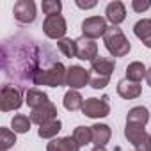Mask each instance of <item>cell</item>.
<instances>
[{"instance_id":"1","label":"cell","mask_w":151,"mask_h":151,"mask_svg":"<svg viewBox=\"0 0 151 151\" xmlns=\"http://www.w3.org/2000/svg\"><path fill=\"white\" fill-rule=\"evenodd\" d=\"M55 62L59 60H55L53 50L27 34H16L2 43L4 77L20 87L34 84L36 75Z\"/></svg>"},{"instance_id":"2","label":"cell","mask_w":151,"mask_h":151,"mask_svg":"<svg viewBox=\"0 0 151 151\" xmlns=\"http://www.w3.org/2000/svg\"><path fill=\"white\" fill-rule=\"evenodd\" d=\"M103 43L112 57H124V55H128V52L132 48V45H130L128 37L123 34V30L114 25L107 29V32L103 36Z\"/></svg>"},{"instance_id":"3","label":"cell","mask_w":151,"mask_h":151,"mask_svg":"<svg viewBox=\"0 0 151 151\" xmlns=\"http://www.w3.org/2000/svg\"><path fill=\"white\" fill-rule=\"evenodd\" d=\"M66 75L68 69L64 68L62 62H55L53 66L41 69L36 78H34V86H48V87H60L66 86Z\"/></svg>"},{"instance_id":"4","label":"cell","mask_w":151,"mask_h":151,"mask_svg":"<svg viewBox=\"0 0 151 151\" xmlns=\"http://www.w3.org/2000/svg\"><path fill=\"white\" fill-rule=\"evenodd\" d=\"M23 103V94L20 87H14L11 84H4L0 89V110L9 112V110H18Z\"/></svg>"},{"instance_id":"5","label":"cell","mask_w":151,"mask_h":151,"mask_svg":"<svg viewBox=\"0 0 151 151\" xmlns=\"http://www.w3.org/2000/svg\"><path fill=\"white\" fill-rule=\"evenodd\" d=\"M109 98L103 96L101 100L100 98H87L84 101V107H82V112L84 116L91 117V119H98V117H107L110 114V105L107 101Z\"/></svg>"},{"instance_id":"6","label":"cell","mask_w":151,"mask_h":151,"mask_svg":"<svg viewBox=\"0 0 151 151\" xmlns=\"http://www.w3.org/2000/svg\"><path fill=\"white\" fill-rule=\"evenodd\" d=\"M68 30V25H66V20L57 14V16H46V20L43 22V32L46 34V37L50 39H62L64 34Z\"/></svg>"},{"instance_id":"7","label":"cell","mask_w":151,"mask_h":151,"mask_svg":"<svg viewBox=\"0 0 151 151\" xmlns=\"http://www.w3.org/2000/svg\"><path fill=\"white\" fill-rule=\"evenodd\" d=\"M107 20L101 16H91L82 22V36L89 39H96L100 36H105L107 32Z\"/></svg>"},{"instance_id":"8","label":"cell","mask_w":151,"mask_h":151,"mask_svg":"<svg viewBox=\"0 0 151 151\" xmlns=\"http://www.w3.org/2000/svg\"><path fill=\"white\" fill-rule=\"evenodd\" d=\"M13 14L18 23H32L36 20V4L32 0H18L13 7Z\"/></svg>"},{"instance_id":"9","label":"cell","mask_w":151,"mask_h":151,"mask_svg":"<svg viewBox=\"0 0 151 151\" xmlns=\"http://www.w3.org/2000/svg\"><path fill=\"white\" fill-rule=\"evenodd\" d=\"M91 75L89 71H86L82 66H71L68 68V75H66V86H69V89H82L89 84Z\"/></svg>"},{"instance_id":"10","label":"cell","mask_w":151,"mask_h":151,"mask_svg":"<svg viewBox=\"0 0 151 151\" xmlns=\"http://www.w3.org/2000/svg\"><path fill=\"white\" fill-rule=\"evenodd\" d=\"M77 41V59L80 60H94L98 59V45L94 43V39H89V37H84L80 36Z\"/></svg>"},{"instance_id":"11","label":"cell","mask_w":151,"mask_h":151,"mask_svg":"<svg viewBox=\"0 0 151 151\" xmlns=\"http://www.w3.org/2000/svg\"><path fill=\"white\" fill-rule=\"evenodd\" d=\"M52 119H57V107L52 101H48L37 109H32V112H30V121L39 124V126L46 121H52Z\"/></svg>"},{"instance_id":"12","label":"cell","mask_w":151,"mask_h":151,"mask_svg":"<svg viewBox=\"0 0 151 151\" xmlns=\"http://www.w3.org/2000/svg\"><path fill=\"white\" fill-rule=\"evenodd\" d=\"M116 68V62L114 59H109V57H98L91 62V75H94V77H109Z\"/></svg>"},{"instance_id":"13","label":"cell","mask_w":151,"mask_h":151,"mask_svg":"<svg viewBox=\"0 0 151 151\" xmlns=\"http://www.w3.org/2000/svg\"><path fill=\"white\" fill-rule=\"evenodd\" d=\"M105 16H107V20H109L114 27H117V25L123 23L124 18H126V7H124V4L119 2V0L110 2V4L107 6V9H105Z\"/></svg>"},{"instance_id":"14","label":"cell","mask_w":151,"mask_h":151,"mask_svg":"<svg viewBox=\"0 0 151 151\" xmlns=\"http://www.w3.org/2000/svg\"><path fill=\"white\" fill-rule=\"evenodd\" d=\"M142 93V87L135 82H130L128 78H123L117 82V94L124 100H135Z\"/></svg>"},{"instance_id":"15","label":"cell","mask_w":151,"mask_h":151,"mask_svg":"<svg viewBox=\"0 0 151 151\" xmlns=\"http://www.w3.org/2000/svg\"><path fill=\"white\" fill-rule=\"evenodd\" d=\"M80 144L73 137H59L48 142L46 151H78Z\"/></svg>"},{"instance_id":"16","label":"cell","mask_w":151,"mask_h":151,"mask_svg":"<svg viewBox=\"0 0 151 151\" xmlns=\"http://www.w3.org/2000/svg\"><path fill=\"white\" fill-rule=\"evenodd\" d=\"M91 133H93V142L96 146H105L112 137V130L107 124H93Z\"/></svg>"},{"instance_id":"17","label":"cell","mask_w":151,"mask_h":151,"mask_svg":"<svg viewBox=\"0 0 151 151\" xmlns=\"http://www.w3.org/2000/svg\"><path fill=\"white\" fill-rule=\"evenodd\" d=\"M25 101H27V105H29L30 109H37V107L48 103L50 100H48V94H46V93H43V91L32 87V89H27V93H25Z\"/></svg>"},{"instance_id":"18","label":"cell","mask_w":151,"mask_h":151,"mask_svg":"<svg viewBox=\"0 0 151 151\" xmlns=\"http://www.w3.org/2000/svg\"><path fill=\"white\" fill-rule=\"evenodd\" d=\"M147 121H149V110L146 107H133L126 114V123H133V124L146 126Z\"/></svg>"},{"instance_id":"19","label":"cell","mask_w":151,"mask_h":151,"mask_svg":"<svg viewBox=\"0 0 151 151\" xmlns=\"http://www.w3.org/2000/svg\"><path fill=\"white\" fill-rule=\"evenodd\" d=\"M147 135V132L144 130V126L140 124H133V123H126V128H124V137L128 139V142H132L133 146H137L144 137Z\"/></svg>"},{"instance_id":"20","label":"cell","mask_w":151,"mask_h":151,"mask_svg":"<svg viewBox=\"0 0 151 151\" xmlns=\"http://www.w3.org/2000/svg\"><path fill=\"white\" fill-rule=\"evenodd\" d=\"M146 73H147L146 66H144L142 62L135 60V62H130V64H128V68H126V78H128L130 82L139 84L142 78H146Z\"/></svg>"},{"instance_id":"21","label":"cell","mask_w":151,"mask_h":151,"mask_svg":"<svg viewBox=\"0 0 151 151\" xmlns=\"http://www.w3.org/2000/svg\"><path fill=\"white\" fill-rule=\"evenodd\" d=\"M60 130H62V123H60L59 119H52V121H46V123H43V124L39 126L37 135H39L41 139H52V137H55Z\"/></svg>"},{"instance_id":"22","label":"cell","mask_w":151,"mask_h":151,"mask_svg":"<svg viewBox=\"0 0 151 151\" xmlns=\"http://www.w3.org/2000/svg\"><path fill=\"white\" fill-rule=\"evenodd\" d=\"M64 107H66L68 110H71V112L82 109V107H84V98H82V94H80L78 91H75V89H69V91L64 94Z\"/></svg>"},{"instance_id":"23","label":"cell","mask_w":151,"mask_h":151,"mask_svg":"<svg viewBox=\"0 0 151 151\" xmlns=\"http://www.w3.org/2000/svg\"><path fill=\"white\" fill-rule=\"evenodd\" d=\"M30 124H32L30 117H27V116H23V114H16V116L11 119V128H13L14 133H27V132L30 130Z\"/></svg>"},{"instance_id":"24","label":"cell","mask_w":151,"mask_h":151,"mask_svg":"<svg viewBox=\"0 0 151 151\" xmlns=\"http://www.w3.org/2000/svg\"><path fill=\"white\" fill-rule=\"evenodd\" d=\"M57 48L69 59L77 57V41L75 39H69V37H62L57 41Z\"/></svg>"},{"instance_id":"25","label":"cell","mask_w":151,"mask_h":151,"mask_svg":"<svg viewBox=\"0 0 151 151\" xmlns=\"http://www.w3.org/2000/svg\"><path fill=\"white\" fill-rule=\"evenodd\" d=\"M73 139L82 146H87L89 142H93V133H91V126H77L73 132Z\"/></svg>"},{"instance_id":"26","label":"cell","mask_w":151,"mask_h":151,"mask_svg":"<svg viewBox=\"0 0 151 151\" xmlns=\"http://www.w3.org/2000/svg\"><path fill=\"white\" fill-rule=\"evenodd\" d=\"M133 32H135V36L144 43L146 39L151 37V22H149V20H139V22L133 25Z\"/></svg>"},{"instance_id":"27","label":"cell","mask_w":151,"mask_h":151,"mask_svg":"<svg viewBox=\"0 0 151 151\" xmlns=\"http://www.w3.org/2000/svg\"><path fill=\"white\" fill-rule=\"evenodd\" d=\"M41 7H43V13L46 16H57L62 11V4L59 2V0H43Z\"/></svg>"},{"instance_id":"28","label":"cell","mask_w":151,"mask_h":151,"mask_svg":"<svg viewBox=\"0 0 151 151\" xmlns=\"http://www.w3.org/2000/svg\"><path fill=\"white\" fill-rule=\"evenodd\" d=\"M0 142H2V147L7 151L11 146H14V142H16V133H14L13 130H9V128H2V130H0Z\"/></svg>"},{"instance_id":"29","label":"cell","mask_w":151,"mask_h":151,"mask_svg":"<svg viewBox=\"0 0 151 151\" xmlns=\"http://www.w3.org/2000/svg\"><path fill=\"white\" fill-rule=\"evenodd\" d=\"M109 82H110V78H109V77H94V75H91L89 86H91L93 89H103V87H107V86H109Z\"/></svg>"},{"instance_id":"30","label":"cell","mask_w":151,"mask_h":151,"mask_svg":"<svg viewBox=\"0 0 151 151\" xmlns=\"http://www.w3.org/2000/svg\"><path fill=\"white\" fill-rule=\"evenodd\" d=\"M132 7H133L135 13H144V11H147L151 7V2H149V0H133Z\"/></svg>"},{"instance_id":"31","label":"cell","mask_w":151,"mask_h":151,"mask_svg":"<svg viewBox=\"0 0 151 151\" xmlns=\"http://www.w3.org/2000/svg\"><path fill=\"white\" fill-rule=\"evenodd\" d=\"M135 151H151V133H147V135L135 146Z\"/></svg>"},{"instance_id":"32","label":"cell","mask_w":151,"mask_h":151,"mask_svg":"<svg viewBox=\"0 0 151 151\" xmlns=\"http://www.w3.org/2000/svg\"><path fill=\"white\" fill-rule=\"evenodd\" d=\"M77 6L80 9H93V7H96V2H94V0H93V2H82V0H77Z\"/></svg>"},{"instance_id":"33","label":"cell","mask_w":151,"mask_h":151,"mask_svg":"<svg viewBox=\"0 0 151 151\" xmlns=\"http://www.w3.org/2000/svg\"><path fill=\"white\" fill-rule=\"evenodd\" d=\"M146 80H147V86L151 87V69H147V73H146Z\"/></svg>"},{"instance_id":"34","label":"cell","mask_w":151,"mask_h":151,"mask_svg":"<svg viewBox=\"0 0 151 151\" xmlns=\"http://www.w3.org/2000/svg\"><path fill=\"white\" fill-rule=\"evenodd\" d=\"M93 151H107V149H105V146H94Z\"/></svg>"},{"instance_id":"35","label":"cell","mask_w":151,"mask_h":151,"mask_svg":"<svg viewBox=\"0 0 151 151\" xmlns=\"http://www.w3.org/2000/svg\"><path fill=\"white\" fill-rule=\"evenodd\" d=\"M144 46H147V48H151V37H149V39H146V41H144Z\"/></svg>"},{"instance_id":"36","label":"cell","mask_w":151,"mask_h":151,"mask_svg":"<svg viewBox=\"0 0 151 151\" xmlns=\"http://www.w3.org/2000/svg\"><path fill=\"white\" fill-rule=\"evenodd\" d=\"M149 22H151V18H149Z\"/></svg>"}]
</instances>
